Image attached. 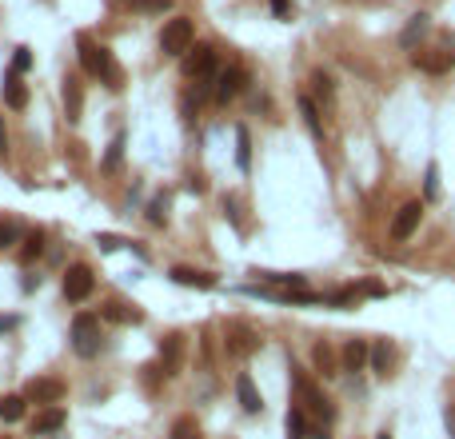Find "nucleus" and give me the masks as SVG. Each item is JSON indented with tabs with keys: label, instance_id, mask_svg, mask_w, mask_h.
Segmentation results:
<instances>
[{
	"label": "nucleus",
	"instance_id": "obj_11",
	"mask_svg": "<svg viewBox=\"0 0 455 439\" xmlns=\"http://www.w3.org/2000/svg\"><path fill=\"white\" fill-rule=\"evenodd\" d=\"M168 276L176 280L180 287H200V292H208V287H216V276L212 272H196V268H184V264H176Z\"/></svg>",
	"mask_w": 455,
	"mask_h": 439
},
{
	"label": "nucleus",
	"instance_id": "obj_22",
	"mask_svg": "<svg viewBox=\"0 0 455 439\" xmlns=\"http://www.w3.org/2000/svg\"><path fill=\"white\" fill-rule=\"evenodd\" d=\"M64 104H68V120L76 124V120H80V104H84V96H80V84L72 80V76L64 80Z\"/></svg>",
	"mask_w": 455,
	"mask_h": 439
},
{
	"label": "nucleus",
	"instance_id": "obj_8",
	"mask_svg": "<svg viewBox=\"0 0 455 439\" xmlns=\"http://www.w3.org/2000/svg\"><path fill=\"white\" fill-rule=\"evenodd\" d=\"M419 216H424V200H407L392 220V240H407L419 228Z\"/></svg>",
	"mask_w": 455,
	"mask_h": 439
},
{
	"label": "nucleus",
	"instance_id": "obj_3",
	"mask_svg": "<svg viewBox=\"0 0 455 439\" xmlns=\"http://www.w3.org/2000/svg\"><path fill=\"white\" fill-rule=\"evenodd\" d=\"M72 347H76V356H84V359H92L100 351V316L80 312V316L72 319Z\"/></svg>",
	"mask_w": 455,
	"mask_h": 439
},
{
	"label": "nucleus",
	"instance_id": "obj_41",
	"mask_svg": "<svg viewBox=\"0 0 455 439\" xmlns=\"http://www.w3.org/2000/svg\"><path fill=\"white\" fill-rule=\"evenodd\" d=\"M444 419H447V431L455 435V408H447V411H444Z\"/></svg>",
	"mask_w": 455,
	"mask_h": 439
},
{
	"label": "nucleus",
	"instance_id": "obj_16",
	"mask_svg": "<svg viewBox=\"0 0 455 439\" xmlns=\"http://www.w3.org/2000/svg\"><path fill=\"white\" fill-rule=\"evenodd\" d=\"M427 28H432V16H427V12H415L412 21L404 24V32H399V44H404V48H415V41H419Z\"/></svg>",
	"mask_w": 455,
	"mask_h": 439
},
{
	"label": "nucleus",
	"instance_id": "obj_4",
	"mask_svg": "<svg viewBox=\"0 0 455 439\" xmlns=\"http://www.w3.org/2000/svg\"><path fill=\"white\" fill-rule=\"evenodd\" d=\"M92 287H96V280H92V268L88 264H72L68 272H64V300L84 304V300L92 296Z\"/></svg>",
	"mask_w": 455,
	"mask_h": 439
},
{
	"label": "nucleus",
	"instance_id": "obj_19",
	"mask_svg": "<svg viewBox=\"0 0 455 439\" xmlns=\"http://www.w3.org/2000/svg\"><path fill=\"white\" fill-rule=\"evenodd\" d=\"M312 359H315V371H320L324 379L340 376V368H335V356H332V347H328V344H315V347H312Z\"/></svg>",
	"mask_w": 455,
	"mask_h": 439
},
{
	"label": "nucleus",
	"instance_id": "obj_38",
	"mask_svg": "<svg viewBox=\"0 0 455 439\" xmlns=\"http://www.w3.org/2000/svg\"><path fill=\"white\" fill-rule=\"evenodd\" d=\"M12 240H16V228H12V224H0V252H4Z\"/></svg>",
	"mask_w": 455,
	"mask_h": 439
},
{
	"label": "nucleus",
	"instance_id": "obj_30",
	"mask_svg": "<svg viewBox=\"0 0 455 439\" xmlns=\"http://www.w3.org/2000/svg\"><path fill=\"white\" fill-rule=\"evenodd\" d=\"M424 200H439V164H427V176H424Z\"/></svg>",
	"mask_w": 455,
	"mask_h": 439
},
{
	"label": "nucleus",
	"instance_id": "obj_9",
	"mask_svg": "<svg viewBox=\"0 0 455 439\" xmlns=\"http://www.w3.org/2000/svg\"><path fill=\"white\" fill-rule=\"evenodd\" d=\"M256 347H260V339H256V332L248 324H228V351L232 356H252Z\"/></svg>",
	"mask_w": 455,
	"mask_h": 439
},
{
	"label": "nucleus",
	"instance_id": "obj_24",
	"mask_svg": "<svg viewBox=\"0 0 455 439\" xmlns=\"http://www.w3.org/2000/svg\"><path fill=\"white\" fill-rule=\"evenodd\" d=\"M120 160H124V132H116L112 136V144H108V152H104V172H116L120 168Z\"/></svg>",
	"mask_w": 455,
	"mask_h": 439
},
{
	"label": "nucleus",
	"instance_id": "obj_18",
	"mask_svg": "<svg viewBox=\"0 0 455 439\" xmlns=\"http://www.w3.org/2000/svg\"><path fill=\"white\" fill-rule=\"evenodd\" d=\"M0 92H4V104H9V108H24V104H28V88L21 84V76H16V72H9V76H4V88H0Z\"/></svg>",
	"mask_w": 455,
	"mask_h": 439
},
{
	"label": "nucleus",
	"instance_id": "obj_39",
	"mask_svg": "<svg viewBox=\"0 0 455 439\" xmlns=\"http://www.w3.org/2000/svg\"><path fill=\"white\" fill-rule=\"evenodd\" d=\"M224 212H228V220H232L236 228H244V224H240V212H236V200H232V196L224 200Z\"/></svg>",
	"mask_w": 455,
	"mask_h": 439
},
{
	"label": "nucleus",
	"instance_id": "obj_35",
	"mask_svg": "<svg viewBox=\"0 0 455 439\" xmlns=\"http://www.w3.org/2000/svg\"><path fill=\"white\" fill-rule=\"evenodd\" d=\"M32 68V48H24V44H21V48H16V56H12V68L9 72H16V76H21V72H28Z\"/></svg>",
	"mask_w": 455,
	"mask_h": 439
},
{
	"label": "nucleus",
	"instance_id": "obj_27",
	"mask_svg": "<svg viewBox=\"0 0 455 439\" xmlns=\"http://www.w3.org/2000/svg\"><path fill=\"white\" fill-rule=\"evenodd\" d=\"M172 439H204V435H200V428H196L192 416H180L172 423Z\"/></svg>",
	"mask_w": 455,
	"mask_h": 439
},
{
	"label": "nucleus",
	"instance_id": "obj_15",
	"mask_svg": "<svg viewBox=\"0 0 455 439\" xmlns=\"http://www.w3.org/2000/svg\"><path fill=\"white\" fill-rule=\"evenodd\" d=\"M367 356H372V347L364 339H347L344 344V371H364Z\"/></svg>",
	"mask_w": 455,
	"mask_h": 439
},
{
	"label": "nucleus",
	"instance_id": "obj_2",
	"mask_svg": "<svg viewBox=\"0 0 455 439\" xmlns=\"http://www.w3.org/2000/svg\"><path fill=\"white\" fill-rule=\"evenodd\" d=\"M196 41V28L188 16H172V21H164L160 28V52L164 56H184V52L192 48Z\"/></svg>",
	"mask_w": 455,
	"mask_h": 439
},
{
	"label": "nucleus",
	"instance_id": "obj_42",
	"mask_svg": "<svg viewBox=\"0 0 455 439\" xmlns=\"http://www.w3.org/2000/svg\"><path fill=\"white\" fill-rule=\"evenodd\" d=\"M9 148V136H4V120H0V152Z\"/></svg>",
	"mask_w": 455,
	"mask_h": 439
},
{
	"label": "nucleus",
	"instance_id": "obj_40",
	"mask_svg": "<svg viewBox=\"0 0 455 439\" xmlns=\"http://www.w3.org/2000/svg\"><path fill=\"white\" fill-rule=\"evenodd\" d=\"M288 9H292L288 0H272V12H276V16H280V21H283V16H288Z\"/></svg>",
	"mask_w": 455,
	"mask_h": 439
},
{
	"label": "nucleus",
	"instance_id": "obj_12",
	"mask_svg": "<svg viewBox=\"0 0 455 439\" xmlns=\"http://www.w3.org/2000/svg\"><path fill=\"white\" fill-rule=\"evenodd\" d=\"M68 423V411L64 408H44L41 416L32 419V435H52V431H61Z\"/></svg>",
	"mask_w": 455,
	"mask_h": 439
},
{
	"label": "nucleus",
	"instance_id": "obj_5",
	"mask_svg": "<svg viewBox=\"0 0 455 439\" xmlns=\"http://www.w3.org/2000/svg\"><path fill=\"white\" fill-rule=\"evenodd\" d=\"M184 76L188 80H204V76H216V52L208 44H196V48L184 52Z\"/></svg>",
	"mask_w": 455,
	"mask_h": 439
},
{
	"label": "nucleus",
	"instance_id": "obj_26",
	"mask_svg": "<svg viewBox=\"0 0 455 439\" xmlns=\"http://www.w3.org/2000/svg\"><path fill=\"white\" fill-rule=\"evenodd\" d=\"M41 252H44V232H28L24 236V248H21V264H32Z\"/></svg>",
	"mask_w": 455,
	"mask_h": 439
},
{
	"label": "nucleus",
	"instance_id": "obj_23",
	"mask_svg": "<svg viewBox=\"0 0 455 439\" xmlns=\"http://www.w3.org/2000/svg\"><path fill=\"white\" fill-rule=\"evenodd\" d=\"M24 403H28L24 396H4V399H0V419H4V423L24 419Z\"/></svg>",
	"mask_w": 455,
	"mask_h": 439
},
{
	"label": "nucleus",
	"instance_id": "obj_10",
	"mask_svg": "<svg viewBox=\"0 0 455 439\" xmlns=\"http://www.w3.org/2000/svg\"><path fill=\"white\" fill-rule=\"evenodd\" d=\"M236 399H240V408L248 411V416H260V411H263V399H260V391H256V384H252L248 371L236 376Z\"/></svg>",
	"mask_w": 455,
	"mask_h": 439
},
{
	"label": "nucleus",
	"instance_id": "obj_25",
	"mask_svg": "<svg viewBox=\"0 0 455 439\" xmlns=\"http://www.w3.org/2000/svg\"><path fill=\"white\" fill-rule=\"evenodd\" d=\"M283 431H288L283 439H308V419H303V411H288Z\"/></svg>",
	"mask_w": 455,
	"mask_h": 439
},
{
	"label": "nucleus",
	"instance_id": "obj_6",
	"mask_svg": "<svg viewBox=\"0 0 455 439\" xmlns=\"http://www.w3.org/2000/svg\"><path fill=\"white\" fill-rule=\"evenodd\" d=\"M24 399H28V403H48V408H56L64 399V384L61 379H48V376L28 379V384H24Z\"/></svg>",
	"mask_w": 455,
	"mask_h": 439
},
{
	"label": "nucleus",
	"instance_id": "obj_45",
	"mask_svg": "<svg viewBox=\"0 0 455 439\" xmlns=\"http://www.w3.org/2000/svg\"><path fill=\"white\" fill-rule=\"evenodd\" d=\"M4 439H9V435H4Z\"/></svg>",
	"mask_w": 455,
	"mask_h": 439
},
{
	"label": "nucleus",
	"instance_id": "obj_29",
	"mask_svg": "<svg viewBox=\"0 0 455 439\" xmlns=\"http://www.w3.org/2000/svg\"><path fill=\"white\" fill-rule=\"evenodd\" d=\"M352 292H355V300H360V296H367V300L387 296V287L380 284V280H360V284H352Z\"/></svg>",
	"mask_w": 455,
	"mask_h": 439
},
{
	"label": "nucleus",
	"instance_id": "obj_32",
	"mask_svg": "<svg viewBox=\"0 0 455 439\" xmlns=\"http://www.w3.org/2000/svg\"><path fill=\"white\" fill-rule=\"evenodd\" d=\"M312 92L320 96V100H332V76H328V72H312Z\"/></svg>",
	"mask_w": 455,
	"mask_h": 439
},
{
	"label": "nucleus",
	"instance_id": "obj_34",
	"mask_svg": "<svg viewBox=\"0 0 455 439\" xmlns=\"http://www.w3.org/2000/svg\"><path fill=\"white\" fill-rule=\"evenodd\" d=\"M164 220H168V196H156V200H152L148 204V224H164Z\"/></svg>",
	"mask_w": 455,
	"mask_h": 439
},
{
	"label": "nucleus",
	"instance_id": "obj_21",
	"mask_svg": "<svg viewBox=\"0 0 455 439\" xmlns=\"http://www.w3.org/2000/svg\"><path fill=\"white\" fill-rule=\"evenodd\" d=\"M300 116H303V124H308V132H312V136H324V124H320V108H315L312 96H300Z\"/></svg>",
	"mask_w": 455,
	"mask_h": 439
},
{
	"label": "nucleus",
	"instance_id": "obj_14",
	"mask_svg": "<svg viewBox=\"0 0 455 439\" xmlns=\"http://www.w3.org/2000/svg\"><path fill=\"white\" fill-rule=\"evenodd\" d=\"M252 276L260 280V284H276L280 292H303V276H296V272H260V268H256Z\"/></svg>",
	"mask_w": 455,
	"mask_h": 439
},
{
	"label": "nucleus",
	"instance_id": "obj_33",
	"mask_svg": "<svg viewBox=\"0 0 455 439\" xmlns=\"http://www.w3.org/2000/svg\"><path fill=\"white\" fill-rule=\"evenodd\" d=\"M419 68H427V72H447L455 64V52H444V56H427V60H415Z\"/></svg>",
	"mask_w": 455,
	"mask_h": 439
},
{
	"label": "nucleus",
	"instance_id": "obj_13",
	"mask_svg": "<svg viewBox=\"0 0 455 439\" xmlns=\"http://www.w3.org/2000/svg\"><path fill=\"white\" fill-rule=\"evenodd\" d=\"M292 384H296V391H300V399H303V403H308V408L315 411V416L332 419V408H328V399L320 396V391H315L312 384H308V379H303V376H292Z\"/></svg>",
	"mask_w": 455,
	"mask_h": 439
},
{
	"label": "nucleus",
	"instance_id": "obj_44",
	"mask_svg": "<svg viewBox=\"0 0 455 439\" xmlns=\"http://www.w3.org/2000/svg\"><path fill=\"white\" fill-rule=\"evenodd\" d=\"M375 439H392V435H387V431H380V435H375Z\"/></svg>",
	"mask_w": 455,
	"mask_h": 439
},
{
	"label": "nucleus",
	"instance_id": "obj_37",
	"mask_svg": "<svg viewBox=\"0 0 455 439\" xmlns=\"http://www.w3.org/2000/svg\"><path fill=\"white\" fill-rule=\"evenodd\" d=\"M136 9L140 12H168L172 9V0H136Z\"/></svg>",
	"mask_w": 455,
	"mask_h": 439
},
{
	"label": "nucleus",
	"instance_id": "obj_7",
	"mask_svg": "<svg viewBox=\"0 0 455 439\" xmlns=\"http://www.w3.org/2000/svg\"><path fill=\"white\" fill-rule=\"evenodd\" d=\"M244 84H248V72L244 68H220L216 72V100L220 104H228V100H236V96L244 92Z\"/></svg>",
	"mask_w": 455,
	"mask_h": 439
},
{
	"label": "nucleus",
	"instance_id": "obj_43",
	"mask_svg": "<svg viewBox=\"0 0 455 439\" xmlns=\"http://www.w3.org/2000/svg\"><path fill=\"white\" fill-rule=\"evenodd\" d=\"M9 327H16V319H9V316H4V319H0V332H9Z\"/></svg>",
	"mask_w": 455,
	"mask_h": 439
},
{
	"label": "nucleus",
	"instance_id": "obj_17",
	"mask_svg": "<svg viewBox=\"0 0 455 439\" xmlns=\"http://www.w3.org/2000/svg\"><path fill=\"white\" fill-rule=\"evenodd\" d=\"M180 351H184V339L180 336H168L160 344V364H164V376H176L180 368Z\"/></svg>",
	"mask_w": 455,
	"mask_h": 439
},
{
	"label": "nucleus",
	"instance_id": "obj_36",
	"mask_svg": "<svg viewBox=\"0 0 455 439\" xmlns=\"http://www.w3.org/2000/svg\"><path fill=\"white\" fill-rule=\"evenodd\" d=\"M96 244H100L104 252H116V248H124L128 240H120V236H112V232H96Z\"/></svg>",
	"mask_w": 455,
	"mask_h": 439
},
{
	"label": "nucleus",
	"instance_id": "obj_20",
	"mask_svg": "<svg viewBox=\"0 0 455 439\" xmlns=\"http://www.w3.org/2000/svg\"><path fill=\"white\" fill-rule=\"evenodd\" d=\"M236 164H240V172H248L252 168V136H248V128H236Z\"/></svg>",
	"mask_w": 455,
	"mask_h": 439
},
{
	"label": "nucleus",
	"instance_id": "obj_28",
	"mask_svg": "<svg viewBox=\"0 0 455 439\" xmlns=\"http://www.w3.org/2000/svg\"><path fill=\"white\" fill-rule=\"evenodd\" d=\"M100 316H104V319H112V324H128V319L136 324V319H140V312H128L124 304H108V307L100 312Z\"/></svg>",
	"mask_w": 455,
	"mask_h": 439
},
{
	"label": "nucleus",
	"instance_id": "obj_1",
	"mask_svg": "<svg viewBox=\"0 0 455 439\" xmlns=\"http://www.w3.org/2000/svg\"><path fill=\"white\" fill-rule=\"evenodd\" d=\"M76 48H80V64L88 76L104 80L108 88H120V68H116V60H112V52L104 48V44H92L88 32H80V36H76Z\"/></svg>",
	"mask_w": 455,
	"mask_h": 439
},
{
	"label": "nucleus",
	"instance_id": "obj_31",
	"mask_svg": "<svg viewBox=\"0 0 455 439\" xmlns=\"http://www.w3.org/2000/svg\"><path fill=\"white\" fill-rule=\"evenodd\" d=\"M367 359H372V371H375V376H387V344H384V339H380V344H372V356H367Z\"/></svg>",
	"mask_w": 455,
	"mask_h": 439
}]
</instances>
